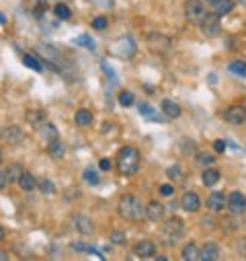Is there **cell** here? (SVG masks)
Wrapping results in <instances>:
<instances>
[{
  "instance_id": "obj_18",
  "label": "cell",
  "mask_w": 246,
  "mask_h": 261,
  "mask_svg": "<svg viewBox=\"0 0 246 261\" xmlns=\"http://www.w3.org/2000/svg\"><path fill=\"white\" fill-rule=\"evenodd\" d=\"M37 132H39V138L43 142H51V140H57V127L49 121H43L39 127H37Z\"/></svg>"
},
{
  "instance_id": "obj_24",
  "label": "cell",
  "mask_w": 246,
  "mask_h": 261,
  "mask_svg": "<svg viewBox=\"0 0 246 261\" xmlns=\"http://www.w3.org/2000/svg\"><path fill=\"white\" fill-rule=\"evenodd\" d=\"M195 162H197V167H201V169H207V167H213V165H215V156H213L211 152H205V150H201V152H197V156H195Z\"/></svg>"
},
{
  "instance_id": "obj_40",
  "label": "cell",
  "mask_w": 246,
  "mask_h": 261,
  "mask_svg": "<svg viewBox=\"0 0 246 261\" xmlns=\"http://www.w3.org/2000/svg\"><path fill=\"white\" fill-rule=\"evenodd\" d=\"M160 195H162V198H170V195L174 193V187L170 185V183H164V185H160Z\"/></svg>"
},
{
  "instance_id": "obj_32",
  "label": "cell",
  "mask_w": 246,
  "mask_h": 261,
  "mask_svg": "<svg viewBox=\"0 0 246 261\" xmlns=\"http://www.w3.org/2000/svg\"><path fill=\"white\" fill-rule=\"evenodd\" d=\"M21 173H23V167L19 165V162H15V165H11V167H9V171H7L9 185H11V183H17V181H19V177H21Z\"/></svg>"
},
{
  "instance_id": "obj_19",
  "label": "cell",
  "mask_w": 246,
  "mask_h": 261,
  "mask_svg": "<svg viewBox=\"0 0 246 261\" xmlns=\"http://www.w3.org/2000/svg\"><path fill=\"white\" fill-rule=\"evenodd\" d=\"M148 44H150L152 50H156V52H166V48H170V41L160 33H152L148 37Z\"/></svg>"
},
{
  "instance_id": "obj_11",
  "label": "cell",
  "mask_w": 246,
  "mask_h": 261,
  "mask_svg": "<svg viewBox=\"0 0 246 261\" xmlns=\"http://www.w3.org/2000/svg\"><path fill=\"white\" fill-rule=\"evenodd\" d=\"M35 52H37L45 62H49L51 66H55L57 60H59V50L53 48V46H49V44H39V46H35Z\"/></svg>"
},
{
  "instance_id": "obj_5",
  "label": "cell",
  "mask_w": 246,
  "mask_h": 261,
  "mask_svg": "<svg viewBox=\"0 0 246 261\" xmlns=\"http://www.w3.org/2000/svg\"><path fill=\"white\" fill-rule=\"evenodd\" d=\"M111 52L121 60H130L136 56V41L132 37H121L111 46Z\"/></svg>"
},
{
  "instance_id": "obj_35",
  "label": "cell",
  "mask_w": 246,
  "mask_h": 261,
  "mask_svg": "<svg viewBox=\"0 0 246 261\" xmlns=\"http://www.w3.org/2000/svg\"><path fill=\"white\" fill-rule=\"evenodd\" d=\"M53 13H55V17H57V19H61V21H68V19L72 17V11H70L66 5H55Z\"/></svg>"
},
{
  "instance_id": "obj_23",
  "label": "cell",
  "mask_w": 246,
  "mask_h": 261,
  "mask_svg": "<svg viewBox=\"0 0 246 261\" xmlns=\"http://www.w3.org/2000/svg\"><path fill=\"white\" fill-rule=\"evenodd\" d=\"M180 259L182 261H197L199 259V249L195 243H187L180 251Z\"/></svg>"
},
{
  "instance_id": "obj_6",
  "label": "cell",
  "mask_w": 246,
  "mask_h": 261,
  "mask_svg": "<svg viewBox=\"0 0 246 261\" xmlns=\"http://www.w3.org/2000/svg\"><path fill=\"white\" fill-rule=\"evenodd\" d=\"M224 121L230 125H242L246 121V107L244 105H230L224 113H222Z\"/></svg>"
},
{
  "instance_id": "obj_16",
  "label": "cell",
  "mask_w": 246,
  "mask_h": 261,
  "mask_svg": "<svg viewBox=\"0 0 246 261\" xmlns=\"http://www.w3.org/2000/svg\"><path fill=\"white\" fill-rule=\"evenodd\" d=\"M201 31H203L207 37L220 35V21H218V15H213V17L207 15V19L201 23Z\"/></svg>"
},
{
  "instance_id": "obj_9",
  "label": "cell",
  "mask_w": 246,
  "mask_h": 261,
  "mask_svg": "<svg viewBox=\"0 0 246 261\" xmlns=\"http://www.w3.org/2000/svg\"><path fill=\"white\" fill-rule=\"evenodd\" d=\"M207 208L211 212H215V214H220V212H224L228 208V198H226L222 191H213L209 198H207Z\"/></svg>"
},
{
  "instance_id": "obj_30",
  "label": "cell",
  "mask_w": 246,
  "mask_h": 261,
  "mask_svg": "<svg viewBox=\"0 0 246 261\" xmlns=\"http://www.w3.org/2000/svg\"><path fill=\"white\" fill-rule=\"evenodd\" d=\"M23 64H25V66L27 68H31V70H33V72H41L43 70V64L39 62V60H35L33 56H23Z\"/></svg>"
},
{
  "instance_id": "obj_37",
  "label": "cell",
  "mask_w": 246,
  "mask_h": 261,
  "mask_svg": "<svg viewBox=\"0 0 246 261\" xmlns=\"http://www.w3.org/2000/svg\"><path fill=\"white\" fill-rule=\"evenodd\" d=\"M109 239H111L113 245H126L128 243V237H126V233H123V231H111Z\"/></svg>"
},
{
  "instance_id": "obj_10",
  "label": "cell",
  "mask_w": 246,
  "mask_h": 261,
  "mask_svg": "<svg viewBox=\"0 0 246 261\" xmlns=\"http://www.w3.org/2000/svg\"><path fill=\"white\" fill-rule=\"evenodd\" d=\"M164 216H166V208L160 204V202H150L148 206H146V218L150 220V222H162L164 220Z\"/></svg>"
},
{
  "instance_id": "obj_33",
  "label": "cell",
  "mask_w": 246,
  "mask_h": 261,
  "mask_svg": "<svg viewBox=\"0 0 246 261\" xmlns=\"http://www.w3.org/2000/svg\"><path fill=\"white\" fill-rule=\"evenodd\" d=\"M82 177H84V181H86L88 185H92V187L101 183V179H99V173H97L95 169H90V167H86V169H84Z\"/></svg>"
},
{
  "instance_id": "obj_42",
  "label": "cell",
  "mask_w": 246,
  "mask_h": 261,
  "mask_svg": "<svg viewBox=\"0 0 246 261\" xmlns=\"http://www.w3.org/2000/svg\"><path fill=\"white\" fill-rule=\"evenodd\" d=\"M166 175H168L170 179H178V177H180V167H178V165H170V167L166 169Z\"/></svg>"
},
{
  "instance_id": "obj_15",
  "label": "cell",
  "mask_w": 246,
  "mask_h": 261,
  "mask_svg": "<svg viewBox=\"0 0 246 261\" xmlns=\"http://www.w3.org/2000/svg\"><path fill=\"white\" fill-rule=\"evenodd\" d=\"M205 3H207L209 9L213 11V15H218V17H224V15H228V13L234 9L232 0H205Z\"/></svg>"
},
{
  "instance_id": "obj_29",
  "label": "cell",
  "mask_w": 246,
  "mask_h": 261,
  "mask_svg": "<svg viewBox=\"0 0 246 261\" xmlns=\"http://www.w3.org/2000/svg\"><path fill=\"white\" fill-rule=\"evenodd\" d=\"M117 101H119L121 107H132L134 101H136V97H134V93H130V91H121V93L117 95Z\"/></svg>"
},
{
  "instance_id": "obj_48",
  "label": "cell",
  "mask_w": 246,
  "mask_h": 261,
  "mask_svg": "<svg viewBox=\"0 0 246 261\" xmlns=\"http://www.w3.org/2000/svg\"><path fill=\"white\" fill-rule=\"evenodd\" d=\"M5 23H7V17H5L3 13H0V25H5Z\"/></svg>"
},
{
  "instance_id": "obj_41",
  "label": "cell",
  "mask_w": 246,
  "mask_h": 261,
  "mask_svg": "<svg viewBox=\"0 0 246 261\" xmlns=\"http://www.w3.org/2000/svg\"><path fill=\"white\" fill-rule=\"evenodd\" d=\"M180 146H182V152H184V154H193V152H195V144H193V140H182V142H180Z\"/></svg>"
},
{
  "instance_id": "obj_8",
  "label": "cell",
  "mask_w": 246,
  "mask_h": 261,
  "mask_svg": "<svg viewBox=\"0 0 246 261\" xmlns=\"http://www.w3.org/2000/svg\"><path fill=\"white\" fill-rule=\"evenodd\" d=\"M72 224L76 228V233H80L82 237H90L92 233H95V224H92L90 218L84 216V214H74L72 216Z\"/></svg>"
},
{
  "instance_id": "obj_7",
  "label": "cell",
  "mask_w": 246,
  "mask_h": 261,
  "mask_svg": "<svg viewBox=\"0 0 246 261\" xmlns=\"http://www.w3.org/2000/svg\"><path fill=\"white\" fill-rule=\"evenodd\" d=\"M228 210L232 216H240L246 212V195L242 191H232L228 195Z\"/></svg>"
},
{
  "instance_id": "obj_38",
  "label": "cell",
  "mask_w": 246,
  "mask_h": 261,
  "mask_svg": "<svg viewBox=\"0 0 246 261\" xmlns=\"http://www.w3.org/2000/svg\"><path fill=\"white\" fill-rule=\"evenodd\" d=\"M37 187H39L43 193H53V191H55V185H53L49 179H39V181H37Z\"/></svg>"
},
{
  "instance_id": "obj_4",
  "label": "cell",
  "mask_w": 246,
  "mask_h": 261,
  "mask_svg": "<svg viewBox=\"0 0 246 261\" xmlns=\"http://www.w3.org/2000/svg\"><path fill=\"white\" fill-rule=\"evenodd\" d=\"M184 19H187L191 25L201 27V23L207 19V9L201 0H187L184 3Z\"/></svg>"
},
{
  "instance_id": "obj_50",
  "label": "cell",
  "mask_w": 246,
  "mask_h": 261,
  "mask_svg": "<svg viewBox=\"0 0 246 261\" xmlns=\"http://www.w3.org/2000/svg\"><path fill=\"white\" fill-rule=\"evenodd\" d=\"M0 259H9V255L7 253H0Z\"/></svg>"
},
{
  "instance_id": "obj_12",
  "label": "cell",
  "mask_w": 246,
  "mask_h": 261,
  "mask_svg": "<svg viewBox=\"0 0 246 261\" xmlns=\"http://www.w3.org/2000/svg\"><path fill=\"white\" fill-rule=\"evenodd\" d=\"M134 253L138 257H142V259L154 257V255H156V245H154V241H150V239H142V241H138L134 245Z\"/></svg>"
},
{
  "instance_id": "obj_22",
  "label": "cell",
  "mask_w": 246,
  "mask_h": 261,
  "mask_svg": "<svg viewBox=\"0 0 246 261\" xmlns=\"http://www.w3.org/2000/svg\"><path fill=\"white\" fill-rule=\"evenodd\" d=\"M162 111H164V115L170 117V119H176V117H180V113H182L180 105L174 103V101H170V99H164V101H162Z\"/></svg>"
},
{
  "instance_id": "obj_39",
  "label": "cell",
  "mask_w": 246,
  "mask_h": 261,
  "mask_svg": "<svg viewBox=\"0 0 246 261\" xmlns=\"http://www.w3.org/2000/svg\"><path fill=\"white\" fill-rule=\"evenodd\" d=\"M107 19L105 17H97V19H92V29H97V31H103V29H107Z\"/></svg>"
},
{
  "instance_id": "obj_21",
  "label": "cell",
  "mask_w": 246,
  "mask_h": 261,
  "mask_svg": "<svg viewBox=\"0 0 246 261\" xmlns=\"http://www.w3.org/2000/svg\"><path fill=\"white\" fill-rule=\"evenodd\" d=\"M201 181H203V185H205V187H213L215 183L220 181V171H218V169H213V167L203 169V173H201Z\"/></svg>"
},
{
  "instance_id": "obj_36",
  "label": "cell",
  "mask_w": 246,
  "mask_h": 261,
  "mask_svg": "<svg viewBox=\"0 0 246 261\" xmlns=\"http://www.w3.org/2000/svg\"><path fill=\"white\" fill-rule=\"evenodd\" d=\"M74 46H80V48H88V50H95V41H92L90 35H78L74 39Z\"/></svg>"
},
{
  "instance_id": "obj_17",
  "label": "cell",
  "mask_w": 246,
  "mask_h": 261,
  "mask_svg": "<svg viewBox=\"0 0 246 261\" xmlns=\"http://www.w3.org/2000/svg\"><path fill=\"white\" fill-rule=\"evenodd\" d=\"M199 259L201 261H215V259H220V247H218V243H205L199 249Z\"/></svg>"
},
{
  "instance_id": "obj_49",
  "label": "cell",
  "mask_w": 246,
  "mask_h": 261,
  "mask_svg": "<svg viewBox=\"0 0 246 261\" xmlns=\"http://www.w3.org/2000/svg\"><path fill=\"white\" fill-rule=\"evenodd\" d=\"M156 259L158 261H168V257H164V255H156Z\"/></svg>"
},
{
  "instance_id": "obj_3",
  "label": "cell",
  "mask_w": 246,
  "mask_h": 261,
  "mask_svg": "<svg viewBox=\"0 0 246 261\" xmlns=\"http://www.w3.org/2000/svg\"><path fill=\"white\" fill-rule=\"evenodd\" d=\"M182 235H184V224H182L180 218L172 216V218H168V220L162 222V226H160V239H162V243L166 247L176 245L182 239Z\"/></svg>"
},
{
  "instance_id": "obj_44",
  "label": "cell",
  "mask_w": 246,
  "mask_h": 261,
  "mask_svg": "<svg viewBox=\"0 0 246 261\" xmlns=\"http://www.w3.org/2000/svg\"><path fill=\"white\" fill-rule=\"evenodd\" d=\"M9 185V179H7V171H3L0 169V191H3L5 187Z\"/></svg>"
},
{
  "instance_id": "obj_28",
  "label": "cell",
  "mask_w": 246,
  "mask_h": 261,
  "mask_svg": "<svg viewBox=\"0 0 246 261\" xmlns=\"http://www.w3.org/2000/svg\"><path fill=\"white\" fill-rule=\"evenodd\" d=\"M70 249L76 251V253H95L97 257L103 259V253H99L95 247H90V245H86V243H80V241H72V243H70Z\"/></svg>"
},
{
  "instance_id": "obj_45",
  "label": "cell",
  "mask_w": 246,
  "mask_h": 261,
  "mask_svg": "<svg viewBox=\"0 0 246 261\" xmlns=\"http://www.w3.org/2000/svg\"><path fill=\"white\" fill-rule=\"evenodd\" d=\"M99 169H101V171H111V160H109V158H101Z\"/></svg>"
},
{
  "instance_id": "obj_51",
  "label": "cell",
  "mask_w": 246,
  "mask_h": 261,
  "mask_svg": "<svg viewBox=\"0 0 246 261\" xmlns=\"http://www.w3.org/2000/svg\"><path fill=\"white\" fill-rule=\"evenodd\" d=\"M0 162H3V150H0Z\"/></svg>"
},
{
  "instance_id": "obj_46",
  "label": "cell",
  "mask_w": 246,
  "mask_h": 261,
  "mask_svg": "<svg viewBox=\"0 0 246 261\" xmlns=\"http://www.w3.org/2000/svg\"><path fill=\"white\" fill-rule=\"evenodd\" d=\"M238 251L246 257V239H240V243H238Z\"/></svg>"
},
{
  "instance_id": "obj_26",
  "label": "cell",
  "mask_w": 246,
  "mask_h": 261,
  "mask_svg": "<svg viewBox=\"0 0 246 261\" xmlns=\"http://www.w3.org/2000/svg\"><path fill=\"white\" fill-rule=\"evenodd\" d=\"M92 113H90V109H78L76 113H74V121L80 125V127H88L90 123H92Z\"/></svg>"
},
{
  "instance_id": "obj_43",
  "label": "cell",
  "mask_w": 246,
  "mask_h": 261,
  "mask_svg": "<svg viewBox=\"0 0 246 261\" xmlns=\"http://www.w3.org/2000/svg\"><path fill=\"white\" fill-rule=\"evenodd\" d=\"M226 146H228V142H226V140H215V142H213L215 152H220V154H222V152H226Z\"/></svg>"
},
{
  "instance_id": "obj_47",
  "label": "cell",
  "mask_w": 246,
  "mask_h": 261,
  "mask_svg": "<svg viewBox=\"0 0 246 261\" xmlns=\"http://www.w3.org/2000/svg\"><path fill=\"white\" fill-rule=\"evenodd\" d=\"M5 237H7L5 235V228H3V224H0V241H5Z\"/></svg>"
},
{
  "instance_id": "obj_25",
  "label": "cell",
  "mask_w": 246,
  "mask_h": 261,
  "mask_svg": "<svg viewBox=\"0 0 246 261\" xmlns=\"http://www.w3.org/2000/svg\"><path fill=\"white\" fill-rule=\"evenodd\" d=\"M47 154L51 158H64L66 148H64V144H61L59 140H51V142H47Z\"/></svg>"
},
{
  "instance_id": "obj_31",
  "label": "cell",
  "mask_w": 246,
  "mask_h": 261,
  "mask_svg": "<svg viewBox=\"0 0 246 261\" xmlns=\"http://www.w3.org/2000/svg\"><path fill=\"white\" fill-rule=\"evenodd\" d=\"M228 70H230L232 74H238V76H246V62H244V60H234V62H230Z\"/></svg>"
},
{
  "instance_id": "obj_1",
  "label": "cell",
  "mask_w": 246,
  "mask_h": 261,
  "mask_svg": "<svg viewBox=\"0 0 246 261\" xmlns=\"http://www.w3.org/2000/svg\"><path fill=\"white\" fill-rule=\"evenodd\" d=\"M117 212L123 220L128 222H138L142 218H146V208L142 204V200L138 198L136 193H126L119 198V204H117Z\"/></svg>"
},
{
  "instance_id": "obj_34",
  "label": "cell",
  "mask_w": 246,
  "mask_h": 261,
  "mask_svg": "<svg viewBox=\"0 0 246 261\" xmlns=\"http://www.w3.org/2000/svg\"><path fill=\"white\" fill-rule=\"evenodd\" d=\"M27 121L33 125V127H39L45 121V115H43V111H29L27 113Z\"/></svg>"
},
{
  "instance_id": "obj_20",
  "label": "cell",
  "mask_w": 246,
  "mask_h": 261,
  "mask_svg": "<svg viewBox=\"0 0 246 261\" xmlns=\"http://www.w3.org/2000/svg\"><path fill=\"white\" fill-rule=\"evenodd\" d=\"M17 183H19V187H21L23 191H33V189L37 187V179H35L33 175H31L29 171H23Z\"/></svg>"
},
{
  "instance_id": "obj_13",
  "label": "cell",
  "mask_w": 246,
  "mask_h": 261,
  "mask_svg": "<svg viewBox=\"0 0 246 261\" xmlns=\"http://www.w3.org/2000/svg\"><path fill=\"white\" fill-rule=\"evenodd\" d=\"M3 140L9 142V144H21L23 138H25V132H23V127L21 125H9L3 129Z\"/></svg>"
},
{
  "instance_id": "obj_2",
  "label": "cell",
  "mask_w": 246,
  "mask_h": 261,
  "mask_svg": "<svg viewBox=\"0 0 246 261\" xmlns=\"http://www.w3.org/2000/svg\"><path fill=\"white\" fill-rule=\"evenodd\" d=\"M140 162H142V156H140V150L136 146H121L119 152H117V167H119V173L126 175V177H132L140 171Z\"/></svg>"
},
{
  "instance_id": "obj_14",
  "label": "cell",
  "mask_w": 246,
  "mask_h": 261,
  "mask_svg": "<svg viewBox=\"0 0 246 261\" xmlns=\"http://www.w3.org/2000/svg\"><path fill=\"white\" fill-rule=\"evenodd\" d=\"M180 206L184 212H197L201 208V200L195 191H184L182 198H180Z\"/></svg>"
},
{
  "instance_id": "obj_27",
  "label": "cell",
  "mask_w": 246,
  "mask_h": 261,
  "mask_svg": "<svg viewBox=\"0 0 246 261\" xmlns=\"http://www.w3.org/2000/svg\"><path fill=\"white\" fill-rule=\"evenodd\" d=\"M138 111H140L144 117H148L150 121H164V117H160V115L156 113V109H152L148 103H140V105H138Z\"/></svg>"
}]
</instances>
